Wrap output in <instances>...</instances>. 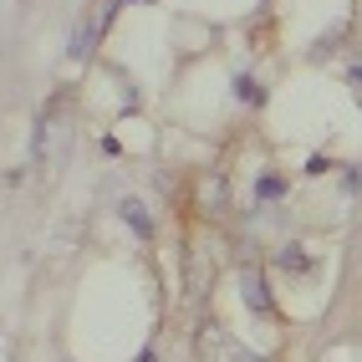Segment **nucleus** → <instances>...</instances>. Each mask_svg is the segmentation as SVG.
Returning <instances> with one entry per match:
<instances>
[{
	"instance_id": "f257e3e1",
	"label": "nucleus",
	"mask_w": 362,
	"mask_h": 362,
	"mask_svg": "<svg viewBox=\"0 0 362 362\" xmlns=\"http://www.w3.org/2000/svg\"><path fill=\"white\" fill-rule=\"evenodd\" d=\"M240 291H245L250 311H271V296H265V286H260V276H255V271H245V276H240Z\"/></svg>"
},
{
	"instance_id": "f03ea898",
	"label": "nucleus",
	"mask_w": 362,
	"mask_h": 362,
	"mask_svg": "<svg viewBox=\"0 0 362 362\" xmlns=\"http://www.w3.org/2000/svg\"><path fill=\"white\" fill-rule=\"evenodd\" d=\"M117 209H123V220H128V225H133L138 235H148V230H153V225H148V209H143L138 199H123V204H117Z\"/></svg>"
}]
</instances>
